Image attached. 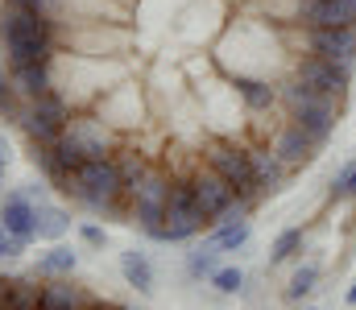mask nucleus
Listing matches in <instances>:
<instances>
[{"mask_svg": "<svg viewBox=\"0 0 356 310\" xmlns=\"http://www.w3.org/2000/svg\"><path fill=\"white\" fill-rule=\"evenodd\" d=\"M0 232H4V227H0Z\"/></svg>", "mask_w": 356, "mask_h": 310, "instance_id": "obj_35", "label": "nucleus"}, {"mask_svg": "<svg viewBox=\"0 0 356 310\" xmlns=\"http://www.w3.org/2000/svg\"><path fill=\"white\" fill-rule=\"evenodd\" d=\"M0 282H4V277H0Z\"/></svg>", "mask_w": 356, "mask_h": 310, "instance_id": "obj_34", "label": "nucleus"}, {"mask_svg": "<svg viewBox=\"0 0 356 310\" xmlns=\"http://www.w3.org/2000/svg\"><path fill=\"white\" fill-rule=\"evenodd\" d=\"M273 149H277V157H282V162H286V166L294 170V166H307V162L315 157L319 141H315V137H311V132H307L302 124H294V120H290V124H286V128L277 132Z\"/></svg>", "mask_w": 356, "mask_h": 310, "instance_id": "obj_10", "label": "nucleus"}, {"mask_svg": "<svg viewBox=\"0 0 356 310\" xmlns=\"http://www.w3.org/2000/svg\"><path fill=\"white\" fill-rule=\"evenodd\" d=\"M191 191H195V207L203 211V219H224L232 207H236V187L228 178H220L211 166L207 170H195L191 174Z\"/></svg>", "mask_w": 356, "mask_h": 310, "instance_id": "obj_5", "label": "nucleus"}, {"mask_svg": "<svg viewBox=\"0 0 356 310\" xmlns=\"http://www.w3.org/2000/svg\"><path fill=\"white\" fill-rule=\"evenodd\" d=\"M348 302H353V307H356V282H353V290H348Z\"/></svg>", "mask_w": 356, "mask_h": 310, "instance_id": "obj_33", "label": "nucleus"}, {"mask_svg": "<svg viewBox=\"0 0 356 310\" xmlns=\"http://www.w3.org/2000/svg\"><path fill=\"white\" fill-rule=\"evenodd\" d=\"M203 162H207L220 178H228V182L236 187V195H241V199L257 203V199L266 195V191H261V182H257V174H253L249 149H241V145H232V141H211V145L203 149Z\"/></svg>", "mask_w": 356, "mask_h": 310, "instance_id": "obj_3", "label": "nucleus"}, {"mask_svg": "<svg viewBox=\"0 0 356 310\" xmlns=\"http://www.w3.org/2000/svg\"><path fill=\"white\" fill-rule=\"evenodd\" d=\"M290 120L302 124V128L323 145V141L332 137V128H336V96H311L307 103L290 107Z\"/></svg>", "mask_w": 356, "mask_h": 310, "instance_id": "obj_9", "label": "nucleus"}, {"mask_svg": "<svg viewBox=\"0 0 356 310\" xmlns=\"http://www.w3.org/2000/svg\"><path fill=\"white\" fill-rule=\"evenodd\" d=\"M236 92L245 96V103H249V107H257V112L277 100V87H269L266 79H236Z\"/></svg>", "mask_w": 356, "mask_h": 310, "instance_id": "obj_23", "label": "nucleus"}, {"mask_svg": "<svg viewBox=\"0 0 356 310\" xmlns=\"http://www.w3.org/2000/svg\"><path fill=\"white\" fill-rule=\"evenodd\" d=\"M249 162H253V174H257L261 191H282V182H286V174H290V166L277 157V149L253 145V149H249Z\"/></svg>", "mask_w": 356, "mask_h": 310, "instance_id": "obj_15", "label": "nucleus"}, {"mask_svg": "<svg viewBox=\"0 0 356 310\" xmlns=\"http://www.w3.org/2000/svg\"><path fill=\"white\" fill-rule=\"evenodd\" d=\"M311 54L332 62H356V25H319L311 29Z\"/></svg>", "mask_w": 356, "mask_h": 310, "instance_id": "obj_7", "label": "nucleus"}, {"mask_svg": "<svg viewBox=\"0 0 356 310\" xmlns=\"http://www.w3.org/2000/svg\"><path fill=\"white\" fill-rule=\"evenodd\" d=\"M211 244H216L220 252L245 248V244H249V219H224V223L211 232Z\"/></svg>", "mask_w": 356, "mask_h": 310, "instance_id": "obj_20", "label": "nucleus"}, {"mask_svg": "<svg viewBox=\"0 0 356 310\" xmlns=\"http://www.w3.org/2000/svg\"><path fill=\"white\" fill-rule=\"evenodd\" d=\"M13 310H42V286L33 277H13Z\"/></svg>", "mask_w": 356, "mask_h": 310, "instance_id": "obj_21", "label": "nucleus"}, {"mask_svg": "<svg viewBox=\"0 0 356 310\" xmlns=\"http://www.w3.org/2000/svg\"><path fill=\"white\" fill-rule=\"evenodd\" d=\"M315 282H319V269H315V265H298L294 277H290V286H286V298H290V302H302V298L315 290Z\"/></svg>", "mask_w": 356, "mask_h": 310, "instance_id": "obj_24", "label": "nucleus"}, {"mask_svg": "<svg viewBox=\"0 0 356 310\" xmlns=\"http://www.w3.org/2000/svg\"><path fill=\"white\" fill-rule=\"evenodd\" d=\"M88 302V290L75 286L71 277H54L42 286V310H83Z\"/></svg>", "mask_w": 356, "mask_h": 310, "instance_id": "obj_14", "label": "nucleus"}, {"mask_svg": "<svg viewBox=\"0 0 356 310\" xmlns=\"http://www.w3.org/2000/svg\"><path fill=\"white\" fill-rule=\"evenodd\" d=\"M75 265H79V252H75V248H67V244H54V248L38 261V269H33V273H42V277H67Z\"/></svg>", "mask_w": 356, "mask_h": 310, "instance_id": "obj_19", "label": "nucleus"}, {"mask_svg": "<svg viewBox=\"0 0 356 310\" xmlns=\"http://www.w3.org/2000/svg\"><path fill=\"white\" fill-rule=\"evenodd\" d=\"M307 310H311V307H307Z\"/></svg>", "mask_w": 356, "mask_h": 310, "instance_id": "obj_36", "label": "nucleus"}, {"mask_svg": "<svg viewBox=\"0 0 356 310\" xmlns=\"http://www.w3.org/2000/svg\"><path fill=\"white\" fill-rule=\"evenodd\" d=\"M8 83L21 100H38L46 92H54V71L50 62H33V67H8Z\"/></svg>", "mask_w": 356, "mask_h": 310, "instance_id": "obj_11", "label": "nucleus"}, {"mask_svg": "<svg viewBox=\"0 0 356 310\" xmlns=\"http://www.w3.org/2000/svg\"><path fill=\"white\" fill-rule=\"evenodd\" d=\"M116 162H120V174H124V187H133V182H137V178H141V174L149 170V166H145V162H141V157H137L133 149H124V157H116Z\"/></svg>", "mask_w": 356, "mask_h": 310, "instance_id": "obj_27", "label": "nucleus"}, {"mask_svg": "<svg viewBox=\"0 0 356 310\" xmlns=\"http://www.w3.org/2000/svg\"><path fill=\"white\" fill-rule=\"evenodd\" d=\"M83 310H116V307H108V302H88Z\"/></svg>", "mask_w": 356, "mask_h": 310, "instance_id": "obj_32", "label": "nucleus"}, {"mask_svg": "<svg viewBox=\"0 0 356 310\" xmlns=\"http://www.w3.org/2000/svg\"><path fill=\"white\" fill-rule=\"evenodd\" d=\"M58 191H67L71 199H79L91 211H120L124 199V174L116 157H88Z\"/></svg>", "mask_w": 356, "mask_h": 310, "instance_id": "obj_1", "label": "nucleus"}, {"mask_svg": "<svg viewBox=\"0 0 356 310\" xmlns=\"http://www.w3.org/2000/svg\"><path fill=\"white\" fill-rule=\"evenodd\" d=\"M211 286H216L220 294H241L245 273H241V269H216V273H211Z\"/></svg>", "mask_w": 356, "mask_h": 310, "instance_id": "obj_26", "label": "nucleus"}, {"mask_svg": "<svg viewBox=\"0 0 356 310\" xmlns=\"http://www.w3.org/2000/svg\"><path fill=\"white\" fill-rule=\"evenodd\" d=\"M71 227V215L63 207L33 203V240H63Z\"/></svg>", "mask_w": 356, "mask_h": 310, "instance_id": "obj_17", "label": "nucleus"}, {"mask_svg": "<svg viewBox=\"0 0 356 310\" xmlns=\"http://www.w3.org/2000/svg\"><path fill=\"white\" fill-rule=\"evenodd\" d=\"M8 4H21V8H42V12H46V0H8Z\"/></svg>", "mask_w": 356, "mask_h": 310, "instance_id": "obj_31", "label": "nucleus"}, {"mask_svg": "<svg viewBox=\"0 0 356 310\" xmlns=\"http://www.w3.org/2000/svg\"><path fill=\"white\" fill-rule=\"evenodd\" d=\"M120 273H124V282L133 286V290H141V294H149L154 290V265H149V257L145 252H120Z\"/></svg>", "mask_w": 356, "mask_h": 310, "instance_id": "obj_18", "label": "nucleus"}, {"mask_svg": "<svg viewBox=\"0 0 356 310\" xmlns=\"http://www.w3.org/2000/svg\"><path fill=\"white\" fill-rule=\"evenodd\" d=\"M298 248H302V227H290V232H282V236L273 240V248H269V261H290Z\"/></svg>", "mask_w": 356, "mask_h": 310, "instance_id": "obj_25", "label": "nucleus"}, {"mask_svg": "<svg viewBox=\"0 0 356 310\" xmlns=\"http://www.w3.org/2000/svg\"><path fill=\"white\" fill-rule=\"evenodd\" d=\"M0 227L13 232V236L33 240V203H29L25 195H8V199L0 203Z\"/></svg>", "mask_w": 356, "mask_h": 310, "instance_id": "obj_16", "label": "nucleus"}, {"mask_svg": "<svg viewBox=\"0 0 356 310\" xmlns=\"http://www.w3.org/2000/svg\"><path fill=\"white\" fill-rule=\"evenodd\" d=\"M83 240H88L91 248H104V244H108V236H104V227H95V223H83Z\"/></svg>", "mask_w": 356, "mask_h": 310, "instance_id": "obj_30", "label": "nucleus"}, {"mask_svg": "<svg viewBox=\"0 0 356 310\" xmlns=\"http://www.w3.org/2000/svg\"><path fill=\"white\" fill-rule=\"evenodd\" d=\"M186 269H191V277H207V282H211V273L220 269V248L207 240L203 248H195V252L186 257Z\"/></svg>", "mask_w": 356, "mask_h": 310, "instance_id": "obj_22", "label": "nucleus"}, {"mask_svg": "<svg viewBox=\"0 0 356 310\" xmlns=\"http://www.w3.org/2000/svg\"><path fill=\"white\" fill-rule=\"evenodd\" d=\"M17 124H21V132L29 137L33 149L54 145V141L67 132V124H71V100L58 96V92H46V96H38V100H25Z\"/></svg>", "mask_w": 356, "mask_h": 310, "instance_id": "obj_2", "label": "nucleus"}, {"mask_svg": "<svg viewBox=\"0 0 356 310\" xmlns=\"http://www.w3.org/2000/svg\"><path fill=\"white\" fill-rule=\"evenodd\" d=\"M17 42H54V21L42 8H21V4H0V50Z\"/></svg>", "mask_w": 356, "mask_h": 310, "instance_id": "obj_4", "label": "nucleus"}, {"mask_svg": "<svg viewBox=\"0 0 356 310\" xmlns=\"http://www.w3.org/2000/svg\"><path fill=\"white\" fill-rule=\"evenodd\" d=\"M332 195H356V162H348V166L340 170V178H336Z\"/></svg>", "mask_w": 356, "mask_h": 310, "instance_id": "obj_29", "label": "nucleus"}, {"mask_svg": "<svg viewBox=\"0 0 356 310\" xmlns=\"http://www.w3.org/2000/svg\"><path fill=\"white\" fill-rule=\"evenodd\" d=\"M348 79H353V67L348 62H332V58H307L302 67H298V83H307L311 92H319V96H344V87H348Z\"/></svg>", "mask_w": 356, "mask_h": 310, "instance_id": "obj_6", "label": "nucleus"}, {"mask_svg": "<svg viewBox=\"0 0 356 310\" xmlns=\"http://www.w3.org/2000/svg\"><path fill=\"white\" fill-rule=\"evenodd\" d=\"M203 223H207V219H203V211H199V207H170V211H166V219H162L149 236H154V240H170V244H175V240H191Z\"/></svg>", "mask_w": 356, "mask_h": 310, "instance_id": "obj_12", "label": "nucleus"}, {"mask_svg": "<svg viewBox=\"0 0 356 310\" xmlns=\"http://www.w3.org/2000/svg\"><path fill=\"white\" fill-rule=\"evenodd\" d=\"M302 21L311 29H319V25H356V0H311L302 8Z\"/></svg>", "mask_w": 356, "mask_h": 310, "instance_id": "obj_13", "label": "nucleus"}, {"mask_svg": "<svg viewBox=\"0 0 356 310\" xmlns=\"http://www.w3.org/2000/svg\"><path fill=\"white\" fill-rule=\"evenodd\" d=\"M67 137L83 149V157H112L116 153V132L95 116H71Z\"/></svg>", "mask_w": 356, "mask_h": 310, "instance_id": "obj_8", "label": "nucleus"}, {"mask_svg": "<svg viewBox=\"0 0 356 310\" xmlns=\"http://www.w3.org/2000/svg\"><path fill=\"white\" fill-rule=\"evenodd\" d=\"M25 236H13V232H0V261H13V257H21L25 252Z\"/></svg>", "mask_w": 356, "mask_h": 310, "instance_id": "obj_28", "label": "nucleus"}]
</instances>
